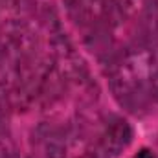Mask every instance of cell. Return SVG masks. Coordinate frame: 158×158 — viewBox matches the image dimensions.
<instances>
[{"instance_id": "cell-1", "label": "cell", "mask_w": 158, "mask_h": 158, "mask_svg": "<svg viewBox=\"0 0 158 158\" xmlns=\"http://www.w3.org/2000/svg\"><path fill=\"white\" fill-rule=\"evenodd\" d=\"M132 158H158L156 155H155V151L153 149H147V147H143V149H140L136 155Z\"/></svg>"}]
</instances>
